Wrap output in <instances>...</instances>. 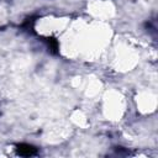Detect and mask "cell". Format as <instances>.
Returning <instances> with one entry per match:
<instances>
[{"instance_id":"1","label":"cell","mask_w":158,"mask_h":158,"mask_svg":"<svg viewBox=\"0 0 158 158\" xmlns=\"http://www.w3.org/2000/svg\"><path fill=\"white\" fill-rule=\"evenodd\" d=\"M16 152L21 157H32L37 154V148L28 143H20L16 146Z\"/></svg>"},{"instance_id":"2","label":"cell","mask_w":158,"mask_h":158,"mask_svg":"<svg viewBox=\"0 0 158 158\" xmlns=\"http://www.w3.org/2000/svg\"><path fill=\"white\" fill-rule=\"evenodd\" d=\"M44 41L47 42L49 51H51L52 53H54V54H56V53L58 52V42H57V40H56V38H53V37H47Z\"/></svg>"}]
</instances>
